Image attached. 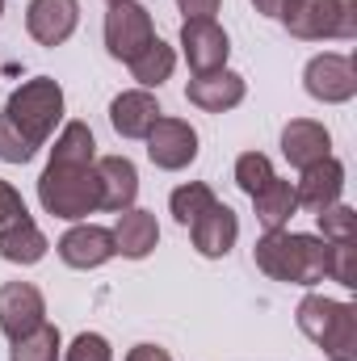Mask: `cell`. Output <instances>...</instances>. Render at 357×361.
Listing matches in <instances>:
<instances>
[{
	"instance_id": "6da1fadb",
	"label": "cell",
	"mask_w": 357,
	"mask_h": 361,
	"mask_svg": "<svg viewBox=\"0 0 357 361\" xmlns=\"http://www.w3.org/2000/svg\"><path fill=\"white\" fill-rule=\"evenodd\" d=\"M328 252L332 244L320 240V235H307V231H265L253 248V261L257 269L273 277V281H286V286H315L328 277Z\"/></svg>"
},
{
	"instance_id": "7a4b0ae2",
	"label": "cell",
	"mask_w": 357,
	"mask_h": 361,
	"mask_svg": "<svg viewBox=\"0 0 357 361\" xmlns=\"http://www.w3.org/2000/svg\"><path fill=\"white\" fill-rule=\"evenodd\" d=\"M0 118L38 152V147L55 135V126H59V118H63V89H59V80L34 76V80L17 85V89L8 92Z\"/></svg>"
},
{
	"instance_id": "3957f363",
	"label": "cell",
	"mask_w": 357,
	"mask_h": 361,
	"mask_svg": "<svg viewBox=\"0 0 357 361\" xmlns=\"http://www.w3.org/2000/svg\"><path fill=\"white\" fill-rule=\"evenodd\" d=\"M298 332L315 341L328 361H357V307L337 302L328 294H307L294 311Z\"/></svg>"
},
{
	"instance_id": "277c9868",
	"label": "cell",
	"mask_w": 357,
	"mask_h": 361,
	"mask_svg": "<svg viewBox=\"0 0 357 361\" xmlns=\"http://www.w3.org/2000/svg\"><path fill=\"white\" fill-rule=\"evenodd\" d=\"M38 202L47 214L80 223L92 210H101V185L92 169H72V164H47L38 177Z\"/></svg>"
},
{
	"instance_id": "5b68a950",
	"label": "cell",
	"mask_w": 357,
	"mask_h": 361,
	"mask_svg": "<svg viewBox=\"0 0 357 361\" xmlns=\"http://www.w3.org/2000/svg\"><path fill=\"white\" fill-rule=\"evenodd\" d=\"M282 25L303 42H349L357 38V0H286Z\"/></svg>"
},
{
	"instance_id": "8992f818",
	"label": "cell",
	"mask_w": 357,
	"mask_h": 361,
	"mask_svg": "<svg viewBox=\"0 0 357 361\" xmlns=\"http://www.w3.org/2000/svg\"><path fill=\"white\" fill-rule=\"evenodd\" d=\"M156 38L152 13L139 0H109L105 8V51L122 63H131L147 42Z\"/></svg>"
},
{
	"instance_id": "52a82bcc",
	"label": "cell",
	"mask_w": 357,
	"mask_h": 361,
	"mask_svg": "<svg viewBox=\"0 0 357 361\" xmlns=\"http://www.w3.org/2000/svg\"><path fill=\"white\" fill-rule=\"evenodd\" d=\"M181 55H185V63H189L193 76L219 72V68H227L231 38H227V30L214 17H193V21L181 25Z\"/></svg>"
},
{
	"instance_id": "ba28073f",
	"label": "cell",
	"mask_w": 357,
	"mask_h": 361,
	"mask_svg": "<svg viewBox=\"0 0 357 361\" xmlns=\"http://www.w3.org/2000/svg\"><path fill=\"white\" fill-rule=\"evenodd\" d=\"M303 89L311 92L315 101L324 105H345L357 97V68L349 55H337V51H324L315 55L307 68H303Z\"/></svg>"
},
{
	"instance_id": "9c48e42d",
	"label": "cell",
	"mask_w": 357,
	"mask_h": 361,
	"mask_svg": "<svg viewBox=\"0 0 357 361\" xmlns=\"http://www.w3.org/2000/svg\"><path fill=\"white\" fill-rule=\"evenodd\" d=\"M147 160L164 173H181L198 160V130L185 118H156V126L147 130Z\"/></svg>"
},
{
	"instance_id": "30bf717a",
	"label": "cell",
	"mask_w": 357,
	"mask_h": 361,
	"mask_svg": "<svg viewBox=\"0 0 357 361\" xmlns=\"http://www.w3.org/2000/svg\"><path fill=\"white\" fill-rule=\"evenodd\" d=\"M55 252H59V261L68 269H101L105 261L118 257L114 231L109 227H97V223H76L72 231H63L59 244H55Z\"/></svg>"
},
{
	"instance_id": "8fae6325",
	"label": "cell",
	"mask_w": 357,
	"mask_h": 361,
	"mask_svg": "<svg viewBox=\"0 0 357 361\" xmlns=\"http://www.w3.org/2000/svg\"><path fill=\"white\" fill-rule=\"evenodd\" d=\"M42 319H47V298H42L38 286H30V281H8V286H0V332H4L8 341L34 332Z\"/></svg>"
},
{
	"instance_id": "7c38bea8",
	"label": "cell",
	"mask_w": 357,
	"mask_h": 361,
	"mask_svg": "<svg viewBox=\"0 0 357 361\" xmlns=\"http://www.w3.org/2000/svg\"><path fill=\"white\" fill-rule=\"evenodd\" d=\"M80 25V0H30L25 30L38 47H63Z\"/></svg>"
},
{
	"instance_id": "4fadbf2b",
	"label": "cell",
	"mask_w": 357,
	"mask_h": 361,
	"mask_svg": "<svg viewBox=\"0 0 357 361\" xmlns=\"http://www.w3.org/2000/svg\"><path fill=\"white\" fill-rule=\"evenodd\" d=\"M189 240H193V248H198L206 261H223V257L236 248V240H240V219H236V210L223 206V202H214L206 214H198V219L189 223Z\"/></svg>"
},
{
	"instance_id": "5bb4252c",
	"label": "cell",
	"mask_w": 357,
	"mask_h": 361,
	"mask_svg": "<svg viewBox=\"0 0 357 361\" xmlns=\"http://www.w3.org/2000/svg\"><path fill=\"white\" fill-rule=\"evenodd\" d=\"M244 92H248V85H244L240 72L219 68V72L193 76V80L185 85V101L198 105V109H206V114H227V109H236V105L244 101Z\"/></svg>"
},
{
	"instance_id": "9a60e30c",
	"label": "cell",
	"mask_w": 357,
	"mask_h": 361,
	"mask_svg": "<svg viewBox=\"0 0 357 361\" xmlns=\"http://www.w3.org/2000/svg\"><path fill=\"white\" fill-rule=\"evenodd\" d=\"M97 173V185H101V210H131L135 197H139V169L131 156H97L92 164Z\"/></svg>"
},
{
	"instance_id": "2e32d148",
	"label": "cell",
	"mask_w": 357,
	"mask_h": 361,
	"mask_svg": "<svg viewBox=\"0 0 357 361\" xmlns=\"http://www.w3.org/2000/svg\"><path fill=\"white\" fill-rule=\"evenodd\" d=\"M160 114L164 109H160V101H156L152 89H126L109 101V126L122 139H147V130L156 126Z\"/></svg>"
},
{
	"instance_id": "e0dca14e",
	"label": "cell",
	"mask_w": 357,
	"mask_h": 361,
	"mask_svg": "<svg viewBox=\"0 0 357 361\" xmlns=\"http://www.w3.org/2000/svg\"><path fill=\"white\" fill-rule=\"evenodd\" d=\"M341 193H345V164H341L337 156H324L320 164L303 169V173H298V185H294L298 206H307L311 214H320L324 206L341 202Z\"/></svg>"
},
{
	"instance_id": "ac0fdd59",
	"label": "cell",
	"mask_w": 357,
	"mask_h": 361,
	"mask_svg": "<svg viewBox=\"0 0 357 361\" xmlns=\"http://www.w3.org/2000/svg\"><path fill=\"white\" fill-rule=\"evenodd\" d=\"M282 156H286L298 173L311 169V164H320L324 156H332V135H328V126L315 122V118H294V122H286V130H282Z\"/></svg>"
},
{
	"instance_id": "d6986e66",
	"label": "cell",
	"mask_w": 357,
	"mask_h": 361,
	"mask_svg": "<svg viewBox=\"0 0 357 361\" xmlns=\"http://www.w3.org/2000/svg\"><path fill=\"white\" fill-rule=\"evenodd\" d=\"M156 244H160V223H156L152 210L131 206V210L118 214V223H114V248H118V257L143 261V257L156 252Z\"/></svg>"
},
{
	"instance_id": "ffe728a7",
	"label": "cell",
	"mask_w": 357,
	"mask_h": 361,
	"mask_svg": "<svg viewBox=\"0 0 357 361\" xmlns=\"http://www.w3.org/2000/svg\"><path fill=\"white\" fill-rule=\"evenodd\" d=\"M47 248L51 244H47V235L38 231L34 219H21V223H13V227L0 231V257L8 265H38L47 257Z\"/></svg>"
},
{
	"instance_id": "44dd1931",
	"label": "cell",
	"mask_w": 357,
	"mask_h": 361,
	"mask_svg": "<svg viewBox=\"0 0 357 361\" xmlns=\"http://www.w3.org/2000/svg\"><path fill=\"white\" fill-rule=\"evenodd\" d=\"M253 206H257V219H261L265 231H282V227H290V219L298 214L294 185L282 180V177H273L261 193H253Z\"/></svg>"
},
{
	"instance_id": "7402d4cb",
	"label": "cell",
	"mask_w": 357,
	"mask_h": 361,
	"mask_svg": "<svg viewBox=\"0 0 357 361\" xmlns=\"http://www.w3.org/2000/svg\"><path fill=\"white\" fill-rule=\"evenodd\" d=\"M126 68H131V76L139 80V89H160V85L173 76V68H177V51H173L164 38H152Z\"/></svg>"
},
{
	"instance_id": "603a6c76",
	"label": "cell",
	"mask_w": 357,
	"mask_h": 361,
	"mask_svg": "<svg viewBox=\"0 0 357 361\" xmlns=\"http://www.w3.org/2000/svg\"><path fill=\"white\" fill-rule=\"evenodd\" d=\"M51 164H72V169H92L97 164V139L89 122H68L51 147Z\"/></svg>"
},
{
	"instance_id": "cb8c5ba5",
	"label": "cell",
	"mask_w": 357,
	"mask_h": 361,
	"mask_svg": "<svg viewBox=\"0 0 357 361\" xmlns=\"http://www.w3.org/2000/svg\"><path fill=\"white\" fill-rule=\"evenodd\" d=\"M59 357H63V336H59V328L47 324V319H42L34 332L17 336L13 349H8V361H59Z\"/></svg>"
},
{
	"instance_id": "d4e9b609",
	"label": "cell",
	"mask_w": 357,
	"mask_h": 361,
	"mask_svg": "<svg viewBox=\"0 0 357 361\" xmlns=\"http://www.w3.org/2000/svg\"><path fill=\"white\" fill-rule=\"evenodd\" d=\"M219 197H214V189L206 185V180H185L173 189V197H169V210H173V219H177L181 227H189L198 214H206L210 206H214Z\"/></svg>"
},
{
	"instance_id": "484cf974",
	"label": "cell",
	"mask_w": 357,
	"mask_h": 361,
	"mask_svg": "<svg viewBox=\"0 0 357 361\" xmlns=\"http://www.w3.org/2000/svg\"><path fill=\"white\" fill-rule=\"evenodd\" d=\"M315 223H320V240H328V244H349V240H357V210L345 206V202L324 206L315 214Z\"/></svg>"
},
{
	"instance_id": "4316f807",
	"label": "cell",
	"mask_w": 357,
	"mask_h": 361,
	"mask_svg": "<svg viewBox=\"0 0 357 361\" xmlns=\"http://www.w3.org/2000/svg\"><path fill=\"white\" fill-rule=\"evenodd\" d=\"M273 177H277V173H273V164H269L265 152H244V156L236 160V185H240L248 197H253V193H261Z\"/></svg>"
},
{
	"instance_id": "83f0119b",
	"label": "cell",
	"mask_w": 357,
	"mask_h": 361,
	"mask_svg": "<svg viewBox=\"0 0 357 361\" xmlns=\"http://www.w3.org/2000/svg\"><path fill=\"white\" fill-rule=\"evenodd\" d=\"M328 277L341 281L345 290L357 286V240H349V244H332V252H328Z\"/></svg>"
},
{
	"instance_id": "f1b7e54d",
	"label": "cell",
	"mask_w": 357,
	"mask_h": 361,
	"mask_svg": "<svg viewBox=\"0 0 357 361\" xmlns=\"http://www.w3.org/2000/svg\"><path fill=\"white\" fill-rule=\"evenodd\" d=\"M63 361H114V349L101 332H80L68 349H63Z\"/></svg>"
},
{
	"instance_id": "f546056e",
	"label": "cell",
	"mask_w": 357,
	"mask_h": 361,
	"mask_svg": "<svg viewBox=\"0 0 357 361\" xmlns=\"http://www.w3.org/2000/svg\"><path fill=\"white\" fill-rule=\"evenodd\" d=\"M30 156H34V147H30L13 126L0 118V160H4V164H25Z\"/></svg>"
},
{
	"instance_id": "4dcf8cb0",
	"label": "cell",
	"mask_w": 357,
	"mask_h": 361,
	"mask_svg": "<svg viewBox=\"0 0 357 361\" xmlns=\"http://www.w3.org/2000/svg\"><path fill=\"white\" fill-rule=\"evenodd\" d=\"M21 219H30L25 197H21L8 180H0V231H4V227H13V223H21Z\"/></svg>"
},
{
	"instance_id": "1f68e13d",
	"label": "cell",
	"mask_w": 357,
	"mask_h": 361,
	"mask_svg": "<svg viewBox=\"0 0 357 361\" xmlns=\"http://www.w3.org/2000/svg\"><path fill=\"white\" fill-rule=\"evenodd\" d=\"M219 4H223V0H177V8L185 13V21H193V17H214Z\"/></svg>"
},
{
	"instance_id": "d6a6232c",
	"label": "cell",
	"mask_w": 357,
	"mask_h": 361,
	"mask_svg": "<svg viewBox=\"0 0 357 361\" xmlns=\"http://www.w3.org/2000/svg\"><path fill=\"white\" fill-rule=\"evenodd\" d=\"M126 361H173V357H169V349H160V345H135V349L126 353Z\"/></svg>"
},
{
	"instance_id": "836d02e7",
	"label": "cell",
	"mask_w": 357,
	"mask_h": 361,
	"mask_svg": "<svg viewBox=\"0 0 357 361\" xmlns=\"http://www.w3.org/2000/svg\"><path fill=\"white\" fill-rule=\"evenodd\" d=\"M253 4L261 17H282V8H286V0H253Z\"/></svg>"
},
{
	"instance_id": "e575fe53",
	"label": "cell",
	"mask_w": 357,
	"mask_h": 361,
	"mask_svg": "<svg viewBox=\"0 0 357 361\" xmlns=\"http://www.w3.org/2000/svg\"><path fill=\"white\" fill-rule=\"evenodd\" d=\"M0 13H4V0H0Z\"/></svg>"
}]
</instances>
